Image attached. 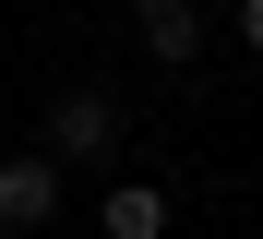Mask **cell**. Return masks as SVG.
Segmentation results:
<instances>
[{"label": "cell", "mask_w": 263, "mask_h": 239, "mask_svg": "<svg viewBox=\"0 0 263 239\" xmlns=\"http://www.w3.org/2000/svg\"><path fill=\"white\" fill-rule=\"evenodd\" d=\"M60 156H108V96H60Z\"/></svg>", "instance_id": "cell-4"}, {"label": "cell", "mask_w": 263, "mask_h": 239, "mask_svg": "<svg viewBox=\"0 0 263 239\" xmlns=\"http://www.w3.org/2000/svg\"><path fill=\"white\" fill-rule=\"evenodd\" d=\"M239 36H251V48H263V0H239Z\"/></svg>", "instance_id": "cell-5"}, {"label": "cell", "mask_w": 263, "mask_h": 239, "mask_svg": "<svg viewBox=\"0 0 263 239\" xmlns=\"http://www.w3.org/2000/svg\"><path fill=\"white\" fill-rule=\"evenodd\" d=\"M132 12H144V48H156V60H192V48H203V12H192V0H132Z\"/></svg>", "instance_id": "cell-3"}, {"label": "cell", "mask_w": 263, "mask_h": 239, "mask_svg": "<svg viewBox=\"0 0 263 239\" xmlns=\"http://www.w3.org/2000/svg\"><path fill=\"white\" fill-rule=\"evenodd\" d=\"M48 204H60L48 156H0V227H48Z\"/></svg>", "instance_id": "cell-1"}, {"label": "cell", "mask_w": 263, "mask_h": 239, "mask_svg": "<svg viewBox=\"0 0 263 239\" xmlns=\"http://www.w3.org/2000/svg\"><path fill=\"white\" fill-rule=\"evenodd\" d=\"M108 239H167V191H144V179H108Z\"/></svg>", "instance_id": "cell-2"}]
</instances>
